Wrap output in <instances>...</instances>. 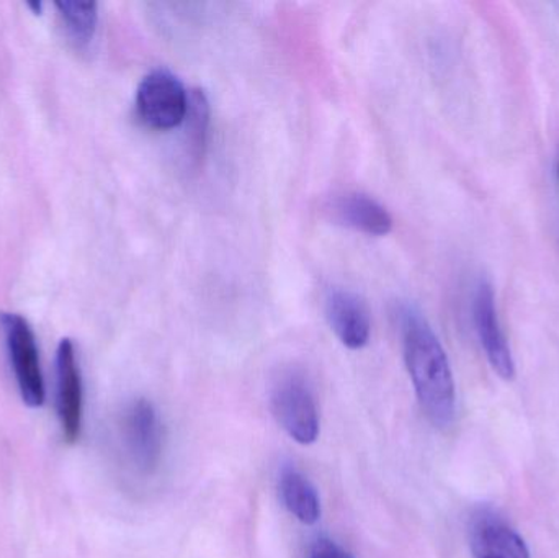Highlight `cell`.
Listing matches in <instances>:
<instances>
[{
    "instance_id": "cell-1",
    "label": "cell",
    "mask_w": 559,
    "mask_h": 558,
    "mask_svg": "<svg viewBox=\"0 0 559 558\" xmlns=\"http://www.w3.org/2000/svg\"><path fill=\"white\" fill-rule=\"evenodd\" d=\"M404 360L424 415L437 428L452 425L456 415V390L449 357L426 318L404 307L400 311Z\"/></svg>"
},
{
    "instance_id": "cell-2",
    "label": "cell",
    "mask_w": 559,
    "mask_h": 558,
    "mask_svg": "<svg viewBox=\"0 0 559 558\" xmlns=\"http://www.w3.org/2000/svg\"><path fill=\"white\" fill-rule=\"evenodd\" d=\"M271 408L280 428L301 446L314 444L321 431L318 405L308 379L299 370L280 373L272 385Z\"/></svg>"
},
{
    "instance_id": "cell-3",
    "label": "cell",
    "mask_w": 559,
    "mask_h": 558,
    "mask_svg": "<svg viewBox=\"0 0 559 558\" xmlns=\"http://www.w3.org/2000/svg\"><path fill=\"white\" fill-rule=\"evenodd\" d=\"M0 328L20 396L26 405L39 408L45 403V379L32 327L20 314L0 313Z\"/></svg>"
},
{
    "instance_id": "cell-4",
    "label": "cell",
    "mask_w": 559,
    "mask_h": 558,
    "mask_svg": "<svg viewBox=\"0 0 559 558\" xmlns=\"http://www.w3.org/2000/svg\"><path fill=\"white\" fill-rule=\"evenodd\" d=\"M189 104L190 95L182 82L166 69L151 71L138 85V115L147 127L156 130H170L182 124Z\"/></svg>"
},
{
    "instance_id": "cell-5",
    "label": "cell",
    "mask_w": 559,
    "mask_h": 558,
    "mask_svg": "<svg viewBox=\"0 0 559 558\" xmlns=\"http://www.w3.org/2000/svg\"><path fill=\"white\" fill-rule=\"evenodd\" d=\"M120 428L124 452L136 471H156L164 449L163 422L156 406L150 400H134L124 409Z\"/></svg>"
},
{
    "instance_id": "cell-6",
    "label": "cell",
    "mask_w": 559,
    "mask_h": 558,
    "mask_svg": "<svg viewBox=\"0 0 559 558\" xmlns=\"http://www.w3.org/2000/svg\"><path fill=\"white\" fill-rule=\"evenodd\" d=\"M56 412L66 441H78L84 415V387L71 340H62L56 351Z\"/></svg>"
},
{
    "instance_id": "cell-7",
    "label": "cell",
    "mask_w": 559,
    "mask_h": 558,
    "mask_svg": "<svg viewBox=\"0 0 559 558\" xmlns=\"http://www.w3.org/2000/svg\"><path fill=\"white\" fill-rule=\"evenodd\" d=\"M473 318H475L479 343H481L495 372L501 379H514V357H512L511 347H509L504 331H502L501 323H499L495 292H492L491 284L486 281L479 282L478 287H476L475 298H473Z\"/></svg>"
},
{
    "instance_id": "cell-8",
    "label": "cell",
    "mask_w": 559,
    "mask_h": 558,
    "mask_svg": "<svg viewBox=\"0 0 559 558\" xmlns=\"http://www.w3.org/2000/svg\"><path fill=\"white\" fill-rule=\"evenodd\" d=\"M325 317L345 347L361 349L367 346L371 333L370 311L355 292L331 288L325 295Z\"/></svg>"
},
{
    "instance_id": "cell-9",
    "label": "cell",
    "mask_w": 559,
    "mask_h": 558,
    "mask_svg": "<svg viewBox=\"0 0 559 558\" xmlns=\"http://www.w3.org/2000/svg\"><path fill=\"white\" fill-rule=\"evenodd\" d=\"M469 547L475 558H531L521 534L488 510L478 511L473 517Z\"/></svg>"
},
{
    "instance_id": "cell-10",
    "label": "cell",
    "mask_w": 559,
    "mask_h": 558,
    "mask_svg": "<svg viewBox=\"0 0 559 558\" xmlns=\"http://www.w3.org/2000/svg\"><path fill=\"white\" fill-rule=\"evenodd\" d=\"M324 210L332 222L365 235L384 236L393 228L390 212L367 193H338L325 203Z\"/></svg>"
},
{
    "instance_id": "cell-11",
    "label": "cell",
    "mask_w": 559,
    "mask_h": 558,
    "mask_svg": "<svg viewBox=\"0 0 559 558\" xmlns=\"http://www.w3.org/2000/svg\"><path fill=\"white\" fill-rule=\"evenodd\" d=\"M278 494L283 507L306 526L321 520V498L314 485L295 465H283L278 475Z\"/></svg>"
},
{
    "instance_id": "cell-12",
    "label": "cell",
    "mask_w": 559,
    "mask_h": 558,
    "mask_svg": "<svg viewBox=\"0 0 559 558\" xmlns=\"http://www.w3.org/2000/svg\"><path fill=\"white\" fill-rule=\"evenodd\" d=\"M59 19L69 38L78 46H87L94 38L98 23V5L95 2H56Z\"/></svg>"
},
{
    "instance_id": "cell-13",
    "label": "cell",
    "mask_w": 559,
    "mask_h": 558,
    "mask_svg": "<svg viewBox=\"0 0 559 558\" xmlns=\"http://www.w3.org/2000/svg\"><path fill=\"white\" fill-rule=\"evenodd\" d=\"M308 558H354L347 550L342 549L337 543L334 541L328 539V537H321V539L316 541L311 546V550H309Z\"/></svg>"
},
{
    "instance_id": "cell-14",
    "label": "cell",
    "mask_w": 559,
    "mask_h": 558,
    "mask_svg": "<svg viewBox=\"0 0 559 558\" xmlns=\"http://www.w3.org/2000/svg\"><path fill=\"white\" fill-rule=\"evenodd\" d=\"M29 9L35 10V15H39L41 13V3L35 2V3H28Z\"/></svg>"
}]
</instances>
